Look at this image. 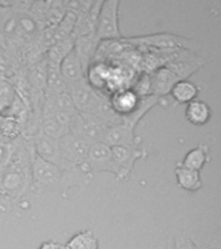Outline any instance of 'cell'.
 Masks as SVG:
<instances>
[{
  "mask_svg": "<svg viewBox=\"0 0 221 249\" xmlns=\"http://www.w3.org/2000/svg\"><path fill=\"white\" fill-rule=\"evenodd\" d=\"M31 143H32V147H34V153L39 156L40 159L53 163L62 170L74 169V167H70L62 159L61 153H60V148H58V139H54L52 136L46 135L44 132L40 131L38 135L32 138Z\"/></svg>",
  "mask_w": 221,
  "mask_h": 249,
  "instance_id": "obj_9",
  "label": "cell"
},
{
  "mask_svg": "<svg viewBox=\"0 0 221 249\" xmlns=\"http://www.w3.org/2000/svg\"><path fill=\"white\" fill-rule=\"evenodd\" d=\"M211 117H212V109L207 101L195 99L186 105L185 118L193 126H197V127L205 126L208 124Z\"/></svg>",
  "mask_w": 221,
  "mask_h": 249,
  "instance_id": "obj_16",
  "label": "cell"
},
{
  "mask_svg": "<svg viewBox=\"0 0 221 249\" xmlns=\"http://www.w3.org/2000/svg\"><path fill=\"white\" fill-rule=\"evenodd\" d=\"M106 126L101 122L97 117L89 113L78 112L71 120L70 132L87 140L88 143H96L104 140Z\"/></svg>",
  "mask_w": 221,
  "mask_h": 249,
  "instance_id": "obj_7",
  "label": "cell"
},
{
  "mask_svg": "<svg viewBox=\"0 0 221 249\" xmlns=\"http://www.w3.org/2000/svg\"><path fill=\"white\" fill-rule=\"evenodd\" d=\"M60 73H61L62 79L65 82L66 89H67L69 86L85 81L87 70L80 62V60L78 58L75 52L71 51L60 64Z\"/></svg>",
  "mask_w": 221,
  "mask_h": 249,
  "instance_id": "obj_13",
  "label": "cell"
},
{
  "mask_svg": "<svg viewBox=\"0 0 221 249\" xmlns=\"http://www.w3.org/2000/svg\"><path fill=\"white\" fill-rule=\"evenodd\" d=\"M201 89L194 82L189 79H180L174 83L172 89L170 91V96L172 97L174 104H189L198 97Z\"/></svg>",
  "mask_w": 221,
  "mask_h": 249,
  "instance_id": "obj_17",
  "label": "cell"
},
{
  "mask_svg": "<svg viewBox=\"0 0 221 249\" xmlns=\"http://www.w3.org/2000/svg\"><path fill=\"white\" fill-rule=\"evenodd\" d=\"M135 130L136 127L123 121L122 124L106 127L102 142L109 147H141V138L136 135Z\"/></svg>",
  "mask_w": 221,
  "mask_h": 249,
  "instance_id": "obj_11",
  "label": "cell"
},
{
  "mask_svg": "<svg viewBox=\"0 0 221 249\" xmlns=\"http://www.w3.org/2000/svg\"><path fill=\"white\" fill-rule=\"evenodd\" d=\"M174 177H176L177 186L188 192H197L203 187V180H202L199 171L191 170V169L181 166L178 163L174 169Z\"/></svg>",
  "mask_w": 221,
  "mask_h": 249,
  "instance_id": "obj_18",
  "label": "cell"
},
{
  "mask_svg": "<svg viewBox=\"0 0 221 249\" xmlns=\"http://www.w3.org/2000/svg\"><path fill=\"white\" fill-rule=\"evenodd\" d=\"M109 104L111 107L115 114L119 117H128L135 112L140 104L141 97L131 89V87H123V89L112 91L108 96Z\"/></svg>",
  "mask_w": 221,
  "mask_h": 249,
  "instance_id": "obj_12",
  "label": "cell"
},
{
  "mask_svg": "<svg viewBox=\"0 0 221 249\" xmlns=\"http://www.w3.org/2000/svg\"><path fill=\"white\" fill-rule=\"evenodd\" d=\"M209 161V147L208 144L201 143L198 144L197 147L190 149L185 155V157L182 159L181 162H178V165H181L184 167L191 169V170L199 171L208 163Z\"/></svg>",
  "mask_w": 221,
  "mask_h": 249,
  "instance_id": "obj_19",
  "label": "cell"
},
{
  "mask_svg": "<svg viewBox=\"0 0 221 249\" xmlns=\"http://www.w3.org/2000/svg\"><path fill=\"white\" fill-rule=\"evenodd\" d=\"M193 240L195 241L197 249H217V248H215V247H212V245L207 244V243H203V241L197 240V239H193Z\"/></svg>",
  "mask_w": 221,
  "mask_h": 249,
  "instance_id": "obj_26",
  "label": "cell"
},
{
  "mask_svg": "<svg viewBox=\"0 0 221 249\" xmlns=\"http://www.w3.org/2000/svg\"><path fill=\"white\" fill-rule=\"evenodd\" d=\"M67 93L73 100V104L79 113H91L96 108L97 103L100 101L102 93H98L97 91L88 85L87 79L79 83H75L73 86H69L66 89Z\"/></svg>",
  "mask_w": 221,
  "mask_h": 249,
  "instance_id": "obj_10",
  "label": "cell"
},
{
  "mask_svg": "<svg viewBox=\"0 0 221 249\" xmlns=\"http://www.w3.org/2000/svg\"><path fill=\"white\" fill-rule=\"evenodd\" d=\"M38 249H66L65 244L56 240H46L39 245Z\"/></svg>",
  "mask_w": 221,
  "mask_h": 249,
  "instance_id": "obj_25",
  "label": "cell"
},
{
  "mask_svg": "<svg viewBox=\"0 0 221 249\" xmlns=\"http://www.w3.org/2000/svg\"><path fill=\"white\" fill-rule=\"evenodd\" d=\"M66 249H100V240L92 230H81L74 233L65 244Z\"/></svg>",
  "mask_w": 221,
  "mask_h": 249,
  "instance_id": "obj_21",
  "label": "cell"
},
{
  "mask_svg": "<svg viewBox=\"0 0 221 249\" xmlns=\"http://www.w3.org/2000/svg\"><path fill=\"white\" fill-rule=\"evenodd\" d=\"M87 169L91 174L95 173H110L115 174V166L111 155V147L104 142H96L89 145L87 156Z\"/></svg>",
  "mask_w": 221,
  "mask_h": 249,
  "instance_id": "obj_8",
  "label": "cell"
},
{
  "mask_svg": "<svg viewBox=\"0 0 221 249\" xmlns=\"http://www.w3.org/2000/svg\"><path fill=\"white\" fill-rule=\"evenodd\" d=\"M91 143L79 136L67 132L58 139V148L62 159L70 167L87 169V156ZM88 170V169H87Z\"/></svg>",
  "mask_w": 221,
  "mask_h": 249,
  "instance_id": "obj_5",
  "label": "cell"
},
{
  "mask_svg": "<svg viewBox=\"0 0 221 249\" xmlns=\"http://www.w3.org/2000/svg\"><path fill=\"white\" fill-rule=\"evenodd\" d=\"M74 50V38L70 36L63 40H58L50 44V47L47 50L46 58L48 62H53L60 65L63 58Z\"/></svg>",
  "mask_w": 221,
  "mask_h": 249,
  "instance_id": "obj_22",
  "label": "cell"
},
{
  "mask_svg": "<svg viewBox=\"0 0 221 249\" xmlns=\"http://www.w3.org/2000/svg\"><path fill=\"white\" fill-rule=\"evenodd\" d=\"M92 178L93 175L83 167L62 170L35 153L31 159V192L34 194L60 192L66 198L73 187L88 186Z\"/></svg>",
  "mask_w": 221,
  "mask_h": 249,
  "instance_id": "obj_2",
  "label": "cell"
},
{
  "mask_svg": "<svg viewBox=\"0 0 221 249\" xmlns=\"http://www.w3.org/2000/svg\"><path fill=\"white\" fill-rule=\"evenodd\" d=\"M15 151L0 169V212H11L31 192V159L34 147L23 136L13 142Z\"/></svg>",
  "mask_w": 221,
  "mask_h": 249,
  "instance_id": "obj_1",
  "label": "cell"
},
{
  "mask_svg": "<svg viewBox=\"0 0 221 249\" xmlns=\"http://www.w3.org/2000/svg\"><path fill=\"white\" fill-rule=\"evenodd\" d=\"M177 81H180V79L168 68L160 66L150 73V95L163 99L167 95H170V91Z\"/></svg>",
  "mask_w": 221,
  "mask_h": 249,
  "instance_id": "obj_14",
  "label": "cell"
},
{
  "mask_svg": "<svg viewBox=\"0 0 221 249\" xmlns=\"http://www.w3.org/2000/svg\"><path fill=\"white\" fill-rule=\"evenodd\" d=\"M119 0H108L101 4L95 31L100 42H111L123 38L119 27Z\"/></svg>",
  "mask_w": 221,
  "mask_h": 249,
  "instance_id": "obj_4",
  "label": "cell"
},
{
  "mask_svg": "<svg viewBox=\"0 0 221 249\" xmlns=\"http://www.w3.org/2000/svg\"><path fill=\"white\" fill-rule=\"evenodd\" d=\"M18 97L13 83L7 78H0V116H9Z\"/></svg>",
  "mask_w": 221,
  "mask_h": 249,
  "instance_id": "obj_20",
  "label": "cell"
},
{
  "mask_svg": "<svg viewBox=\"0 0 221 249\" xmlns=\"http://www.w3.org/2000/svg\"><path fill=\"white\" fill-rule=\"evenodd\" d=\"M126 44L145 51H170V50H188L195 52L201 48L193 39L184 38L180 35L172 34L170 31H162L157 34L140 35V36H129L122 38Z\"/></svg>",
  "mask_w": 221,
  "mask_h": 249,
  "instance_id": "obj_3",
  "label": "cell"
},
{
  "mask_svg": "<svg viewBox=\"0 0 221 249\" xmlns=\"http://www.w3.org/2000/svg\"><path fill=\"white\" fill-rule=\"evenodd\" d=\"M168 249H197V245L193 237L186 235L185 232H180L171 239Z\"/></svg>",
  "mask_w": 221,
  "mask_h": 249,
  "instance_id": "obj_24",
  "label": "cell"
},
{
  "mask_svg": "<svg viewBox=\"0 0 221 249\" xmlns=\"http://www.w3.org/2000/svg\"><path fill=\"white\" fill-rule=\"evenodd\" d=\"M111 155L115 166V180L123 182L127 180L131 175L136 162L139 160L145 159L147 156V151L142 147H111Z\"/></svg>",
  "mask_w": 221,
  "mask_h": 249,
  "instance_id": "obj_6",
  "label": "cell"
},
{
  "mask_svg": "<svg viewBox=\"0 0 221 249\" xmlns=\"http://www.w3.org/2000/svg\"><path fill=\"white\" fill-rule=\"evenodd\" d=\"M100 40L96 38V35H88V36H80L74 39V52L80 60L85 70L95 61L97 48H98Z\"/></svg>",
  "mask_w": 221,
  "mask_h": 249,
  "instance_id": "obj_15",
  "label": "cell"
},
{
  "mask_svg": "<svg viewBox=\"0 0 221 249\" xmlns=\"http://www.w3.org/2000/svg\"><path fill=\"white\" fill-rule=\"evenodd\" d=\"M65 91L66 85L65 82H63V79H62L61 73H60V65L53 64V62H48V66H47V81L44 95H46V93L65 92Z\"/></svg>",
  "mask_w": 221,
  "mask_h": 249,
  "instance_id": "obj_23",
  "label": "cell"
}]
</instances>
